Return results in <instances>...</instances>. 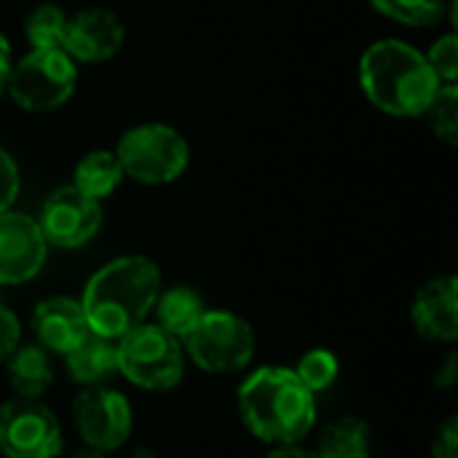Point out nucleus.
<instances>
[{
  "label": "nucleus",
  "instance_id": "1",
  "mask_svg": "<svg viewBox=\"0 0 458 458\" xmlns=\"http://www.w3.org/2000/svg\"><path fill=\"white\" fill-rule=\"evenodd\" d=\"M161 293V271L145 255H123L102 266L86 284L81 306L89 330L118 341L145 322Z\"/></svg>",
  "mask_w": 458,
  "mask_h": 458
},
{
  "label": "nucleus",
  "instance_id": "2",
  "mask_svg": "<svg viewBox=\"0 0 458 458\" xmlns=\"http://www.w3.org/2000/svg\"><path fill=\"white\" fill-rule=\"evenodd\" d=\"M239 416L263 443H301L317 421V397L290 368H260L239 386Z\"/></svg>",
  "mask_w": 458,
  "mask_h": 458
},
{
  "label": "nucleus",
  "instance_id": "3",
  "mask_svg": "<svg viewBox=\"0 0 458 458\" xmlns=\"http://www.w3.org/2000/svg\"><path fill=\"white\" fill-rule=\"evenodd\" d=\"M360 86L373 107L394 118L424 115L437 89L427 56L405 40H376L360 59Z\"/></svg>",
  "mask_w": 458,
  "mask_h": 458
},
{
  "label": "nucleus",
  "instance_id": "4",
  "mask_svg": "<svg viewBox=\"0 0 458 458\" xmlns=\"http://www.w3.org/2000/svg\"><path fill=\"white\" fill-rule=\"evenodd\" d=\"M126 177L142 185H166L185 174L191 161L188 140L169 123L131 126L115 148Z\"/></svg>",
  "mask_w": 458,
  "mask_h": 458
},
{
  "label": "nucleus",
  "instance_id": "5",
  "mask_svg": "<svg viewBox=\"0 0 458 458\" xmlns=\"http://www.w3.org/2000/svg\"><path fill=\"white\" fill-rule=\"evenodd\" d=\"M182 344L161 325H137L118 338V373L148 392H166L182 381Z\"/></svg>",
  "mask_w": 458,
  "mask_h": 458
},
{
  "label": "nucleus",
  "instance_id": "6",
  "mask_svg": "<svg viewBox=\"0 0 458 458\" xmlns=\"http://www.w3.org/2000/svg\"><path fill=\"white\" fill-rule=\"evenodd\" d=\"M78 83L75 59L64 48H32L8 75V94L21 110L48 113L62 107Z\"/></svg>",
  "mask_w": 458,
  "mask_h": 458
},
{
  "label": "nucleus",
  "instance_id": "7",
  "mask_svg": "<svg viewBox=\"0 0 458 458\" xmlns=\"http://www.w3.org/2000/svg\"><path fill=\"white\" fill-rule=\"evenodd\" d=\"M182 352L204 373H236L255 357V333L233 311H204L182 338Z\"/></svg>",
  "mask_w": 458,
  "mask_h": 458
},
{
  "label": "nucleus",
  "instance_id": "8",
  "mask_svg": "<svg viewBox=\"0 0 458 458\" xmlns=\"http://www.w3.org/2000/svg\"><path fill=\"white\" fill-rule=\"evenodd\" d=\"M64 435L51 408L32 397L0 405V454L5 458H56Z\"/></svg>",
  "mask_w": 458,
  "mask_h": 458
},
{
  "label": "nucleus",
  "instance_id": "9",
  "mask_svg": "<svg viewBox=\"0 0 458 458\" xmlns=\"http://www.w3.org/2000/svg\"><path fill=\"white\" fill-rule=\"evenodd\" d=\"M72 421L86 448L110 454L131 435V405L115 389L86 386L72 403Z\"/></svg>",
  "mask_w": 458,
  "mask_h": 458
},
{
  "label": "nucleus",
  "instance_id": "10",
  "mask_svg": "<svg viewBox=\"0 0 458 458\" xmlns=\"http://www.w3.org/2000/svg\"><path fill=\"white\" fill-rule=\"evenodd\" d=\"M38 225L48 244L62 250H75L99 233L102 204L81 193L72 182L62 185L46 199Z\"/></svg>",
  "mask_w": 458,
  "mask_h": 458
},
{
  "label": "nucleus",
  "instance_id": "11",
  "mask_svg": "<svg viewBox=\"0 0 458 458\" xmlns=\"http://www.w3.org/2000/svg\"><path fill=\"white\" fill-rule=\"evenodd\" d=\"M48 242L35 217L24 212L0 215V284H24L46 263Z\"/></svg>",
  "mask_w": 458,
  "mask_h": 458
},
{
  "label": "nucleus",
  "instance_id": "12",
  "mask_svg": "<svg viewBox=\"0 0 458 458\" xmlns=\"http://www.w3.org/2000/svg\"><path fill=\"white\" fill-rule=\"evenodd\" d=\"M126 30L118 13L107 8H83L67 19L64 51L75 62H105L123 46Z\"/></svg>",
  "mask_w": 458,
  "mask_h": 458
},
{
  "label": "nucleus",
  "instance_id": "13",
  "mask_svg": "<svg viewBox=\"0 0 458 458\" xmlns=\"http://www.w3.org/2000/svg\"><path fill=\"white\" fill-rule=\"evenodd\" d=\"M411 322L427 341L451 344L458 338L456 276H437L419 290L411 306Z\"/></svg>",
  "mask_w": 458,
  "mask_h": 458
},
{
  "label": "nucleus",
  "instance_id": "14",
  "mask_svg": "<svg viewBox=\"0 0 458 458\" xmlns=\"http://www.w3.org/2000/svg\"><path fill=\"white\" fill-rule=\"evenodd\" d=\"M32 330L43 349L62 357L91 333L81 301L67 295L40 301L32 311Z\"/></svg>",
  "mask_w": 458,
  "mask_h": 458
},
{
  "label": "nucleus",
  "instance_id": "15",
  "mask_svg": "<svg viewBox=\"0 0 458 458\" xmlns=\"http://www.w3.org/2000/svg\"><path fill=\"white\" fill-rule=\"evenodd\" d=\"M64 365L75 384L97 386L118 370V341L89 333L64 354Z\"/></svg>",
  "mask_w": 458,
  "mask_h": 458
},
{
  "label": "nucleus",
  "instance_id": "16",
  "mask_svg": "<svg viewBox=\"0 0 458 458\" xmlns=\"http://www.w3.org/2000/svg\"><path fill=\"white\" fill-rule=\"evenodd\" d=\"M5 362H8V384L19 397L38 400L54 384L51 352L43 349L40 344L16 346Z\"/></svg>",
  "mask_w": 458,
  "mask_h": 458
},
{
  "label": "nucleus",
  "instance_id": "17",
  "mask_svg": "<svg viewBox=\"0 0 458 458\" xmlns=\"http://www.w3.org/2000/svg\"><path fill=\"white\" fill-rule=\"evenodd\" d=\"M153 309L158 314L156 325H161L166 333H172L180 341L199 325V319L207 311L204 298L193 287H172L166 293H158V301Z\"/></svg>",
  "mask_w": 458,
  "mask_h": 458
},
{
  "label": "nucleus",
  "instance_id": "18",
  "mask_svg": "<svg viewBox=\"0 0 458 458\" xmlns=\"http://www.w3.org/2000/svg\"><path fill=\"white\" fill-rule=\"evenodd\" d=\"M123 177L126 174H123L121 161L113 150H91L78 161L75 174H72V185L81 193L102 201L123 182Z\"/></svg>",
  "mask_w": 458,
  "mask_h": 458
},
{
  "label": "nucleus",
  "instance_id": "19",
  "mask_svg": "<svg viewBox=\"0 0 458 458\" xmlns=\"http://www.w3.org/2000/svg\"><path fill=\"white\" fill-rule=\"evenodd\" d=\"M317 458H370V429L357 416L333 421L314 451Z\"/></svg>",
  "mask_w": 458,
  "mask_h": 458
},
{
  "label": "nucleus",
  "instance_id": "20",
  "mask_svg": "<svg viewBox=\"0 0 458 458\" xmlns=\"http://www.w3.org/2000/svg\"><path fill=\"white\" fill-rule=\"evenodd\" d=\"M64 30L67 16L54 3L38 5L24 21V35L32 43V48H64Z\"/></svg>",
  "mask_w": 458,
  "mask_h": 458
},
{
  "label": "nucleus",
  "instance_id": "21",
  "mask_svg": "<svg viewBox=\"0 0 458 458\" xmlns=\"http://www.w3.org/2000/svg\"><path fill=\"white\" fill-rule=\"evenodd\" d=\"M370 5L405 27H429L445 16L448 0H370Z\"/></svg>",
  "mask_w": 458,
  "mask_h": 458
},
{
  "label": "nucleus",
  "instance_id": "22",
  "mask_svg": "<svg viewBox=\"0 0 458 458\" xmlns=\"http://www.w3.org/2000/svg\"><path fill=\"white\" fill-rule=\"evenodd\" d=\"M432 131L451 148L458 145V86L456 83H443L429 102L427 113Z\"/></svg>",
  "mask_w": 458,
  "mask_h": 458
},
{
  "label": "nucleus",
  "instance_id": "23",
  "mask_svg": "<svg viewBox=\"0 0 458 458\" xmlns=\"http://www.w3.org/2000/svg\"><path fill=\"white\" fill-rule=\"evenodd\" d=\"M295 376L317 394L325 392L327 386H333V381L338 378V360L333 352L327 349H311L301 357Z\"/></svg>",
  "mask_w": 458,
  "mask_h": 458
},
{
  "label": "nucleus",
  "instance_id": "24",
  "mask_svg": "<svg viewBox=\"0 0 458 458\" xmlns=\"http://www.w3.org/2000/svg\"><path fill=\"white\" fill-rule=\"evenodd\" d=\"M427 62L432 67V72L437 75L440 83H456L458 78V35L448 32L443 35L427 54Z\"/></svg>",
  "mask_w": 458,
  "mask_h": 458
},
{
  "label": "nucleus",
  "instance_id": "25",
  "mask_svg": "<svg viewBox=\"0 0 458 458\" xmlns=\"http://www.w3.org/2000/svg\"><path fill=\"white\" fill-rule=\"evenodd\" d=\"M19 185H21V180H19V166H16V161L8 156V150L0 148V215L8 212L11 204L16 201Z\"/></svg>",
  "mask_w": 458,
  "mask_h": 458
},
{
  "label": "nucleus",
  "instance_id": "26",
  "mask_svg": "<svg viewBox=\"0 0 458 458\" xmlns=\"http://www.w3.org/2000/svg\"><path fill=\"white\" fill-rule=\"evenodd\" d=\"M21 338V325L16 319V314L0 303V362H5L11 357V352L19 346Z\"/></svg>",
  "mask_w": 458,
  "mask_h": 458
},
{
  "label": "nucleus",
  "instance_id": "27",
  "mask_svg": "<svg viewBox=\"0 0 458 458\" xmlns=\"http://www.w3.org/2000/svg\"><path fill=\"white\" fill-rule=\"evenodd\" d=\"M432 458H458V419L451 416L432 440Z\"/></svg>",
  "mask_w": 458,
  "mask_h": 458
},
{
  "label": "nucleus",
  "instance_id": "28",
  "mask_svg": "<svg viewBox=\"0 0 458 458\" xmlns=\"http://www.w3.org/2000/svg\"><path fill=\"white\" fill-rule=\"evenodd\" d=\"M456 381H458V354L456 352H451V354L445 357V362L440 365L435 384H437L440 389H454V386H456Z\"/></svg>",
  "mask_w": 458,
  "mask_h": 458
},
{
  "label": "nucleus",
  "instance_id": "29",
  "mask_svg": "<svg viewBox=\"0 0 458 458\" xmlns=\"http://www.w3.org/2000/svg\"><path fill=\"white\" fill-rule=\"evenodd\" d=\"M11 67H13V62H11V46H8V40L3 38V32H0V97H3L5 89H8Z\"/></svg>",
  "mask_w": 458,
  "mask_h": 458
},
{
  "label": "nucleus",
  "instance_id": "30",
  "mask_svg": "<svg viewBox=\"0 0 458 458\" xmlns=\"http://www.w3.org/2000/svg\"><path fill=\"white\" fill-rule=\"evenodd\" d=\"M266 458H317L314 456V451H306V448H301L298 443H284V445H276L271 454Z\"/></svg>",
  "mask_w": 458,
  "mask_h": 458
},
{
  "label": "nucleus",
  "instance_id": "31",
  "mask_svg": "<svg viewBox=\"0 0 458 458\" xmlns=\"http://www.w3.org/2000/svg\"><path fill=\"white\" fill-rule=\"evenodd\" d=\"M72 458H107L102 451H94V448H83V451H78Z\"/></svg>",
  "mask_w": 458,
  "mask_h": 458
},
{
  "label": "nucleus",
  "instance_id": "32",
  "mask_svg": "<svg viewBox=\"0 0 458 458\" xmlns=\"http://www.w3.org/2000/svg\"><path fill=\"white\" fill-rule=\"evenodd\" d=\"M134 458H156V456H153L150 451H145V448H142V451H137V454H134Z\"/></svg>",
  "mask_w": 458,
  "mask_h": 458
}]
</instances>
